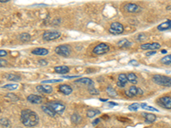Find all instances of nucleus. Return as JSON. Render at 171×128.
Segmentation results:
<instances>
[{
    "instance_id": "1",
    "label": "nucleus",
    "mask_w": 171,
    "mask_h": 128,
    "mask_svg": "<svg viewBox=\"0 0 171 128\" xmlns=\"http://www.w3.org/2000/svg\"><path fill=\"white\" fill-rule=\"evenodd\" d=\"M21 121L25 127H34L39 122L38 114L31 109H23L21 113Z\"/></svg>"
},
{
    "instance_id": "2",
    "label": "nucleus",
    "mask_w": 171,
    "mask_h": 128,
    "mask_svg": "<svg viewBox=\"0 0 171 128\" xmlns=\"http://www.w3.org/2000/svg\"><path fill=\"white\" fill-rule=\"evenodd\" d=\"M152 80L158 85H162L165 87H171V77L156 74L152 77Z\"/></svg>"
},
{
    "instance_id": "3",
    "label": "nucleus",
    "mask_w": 171,
    "mask_h": 128,
    "mask_svg": "<svg viewBox=\"0 0 171 128\" xmlns=\"http://www.w3.org/2000/svg\"><path fill=\"white\" fill-rule=\"evenodd\" d=\"M51 109H52L57 114H62L66 108L65 104L61 102H50L46 104Z\"/></svg>"
},
{
    "instance_id": "4",
    "label": "nucleus",
    "mask_w": 171,
    "mask_h": 128,
    "mask_svg": "<svg viewBox=\"0 0 171 128\" xmlns=\"http://www.w3.org/2000/svg\"><path fill=\"white\" fill-rule=\"evenodd\" d=\"M55 52L58 56H61L63 57H69L71 54V48L68 45H60L56 47Z\"/></svg>"
},
{
    "instance_id": "5",
    "label": "nucleus",
    "mask_w": 171,
    "mask_h": 128,
    "mask_svg": "<svg viewBox=\"0 0 171 128\" xmlns=\"http://www.w3.org/2000/svg\"><path fill=\"white\" fill-rule=\"evenodd\" d=\"M109 33L113 35H119L122 34L124 32V27L122 23L120 22H113L110 24L109 28Z\"/></svg>"
},
{
    "instance_id": "6",
    "label": "nucleus",
    "mask_w": 171,
    "mask_h": 128,
    "mask_svg": "<svg viewBox=\"0 0 171 128\" xmlns=\"http://www.w3.org/2000/svg\"><path fill=\"white\" fill-rule=\"evenodd\" d=\"M109 51V45L105 43H100L99 45H97L93 50V52L95 55H104L105 53H107Z\"/></svg>"
},
{
    "instance_id": "7",
    "label": "nucleus",
    "mask_w": 171,
    "mask_h": 128,
    "mask_svg": "<svg viewBox=\"0 0 171 128\" xmlns=\"http://www.w3.org/2000/svg\"><path fill=\"white\" fill-rule=\"evenodd\" d=\"M61 37V33L58 31H47L43 34V39L46 41H51Z\"/></svg>"
},
{
    "instance_id": "8",
    "label": "nucleus",
    "mask_w": 171,
    "mask_h": 128,
    "mask_svg": "<svg viewBox=\"0 0 171 128\" xmlns=\"http://www.w3.org/2000/svg\"><path fill=\"white\" fill-rule=\"evenodd\" d=\"M157 104L165 109H171V97L164 96L157 100Z\"/></svg>"
},
{
    "instance_id": "9",
    "label": "nucleus",
    "mask_w": 171,
    "mask_h": 128,
    "mask_svg": "<svg viewBox=\"0 0 171 128\" xmlns=\"http://www.w3.org/2000/svg\"><path fill=\"white\" fill-rule=\"evenodd\" d=\"M125 93H126V95H127L128 97H130V98L135 97V96H141V95L144 94L142 89L136 87L135 85L130 86V87L128 88V90L125 91Z\"/></svg>"
},
{
    "instance_id": "10",
    "label": "nucleus",
    "mask_w": 171,
    "mask_h": 128,
    "mask_svg": "<svg viewBox=\"0 0 171 128\" xmlns=\"http://www.w3.org/2000/svg\"><path fill=\"white\" fill-rule=\"evenodd\" d=\"M161 48V45L159 43H147V44H143V45H140V49L142 50H145V51H157L158 49Z\"/></svg>"
},
{
    "instance_id": "11",
    "label": "nucleus",
    "mask_w": 171,
    "mask_h": 128,
    "mask_svg": "<svg viewBox=\"0 0 171 128\" xmlns=\"http://www.w3.org/2000/svg\"><path fill=\"white\" fill-rule=\"evenodd\" d=\"M124 8L125 9H126L128 12H129V13H137V12H139L140 9H141L140 6H139L138 4H132V3H128V4H125Z\"/></svg>"
},
{
    "instance_id": "12",
    "label": "nucleus",
    "mask_w": 171,
    "mask_h": 128,
    "mask_svg": "<svg viewBox=\"0 0 171 128\" xmlns=\"http://www.w3.org/2000/svg\"><path fill=\"white\" fill-rule=\"evenodd\" d=\"M36 89L38 91L44 94H51L53 91L52 87L49 85H39L36 86Z\"/></svg>"
},
{
    "instance_id": "13",
    "label": "nucleus",
    "mask_w": 171,
    "mask_h": 128,
    "mask_svg": "<svg viewBox=\"0 0 171 128\" xmlns=\"http://www.w3.org/2000/svg\"><path fill=\"white\" fill-rule=\"evenodd\" d=\"M27 100L31 103L33 104H39L43 102V98L40 97V96H38V95H35V94H31L29 95L28 98H27Z\"/></svg>"
},
{
    "instance_id": "14",
    "label": "nucleus",
    "mask_w": 171,
    "mask_h": 128,
    "mask_svg": "<svg viewBox=\"0 0 171 128\" xmlns=\"http://www.w3.org/2000/svg\"><path fill=\"white\" fill-rule=\"evenodd\" d=\"M58 90L64 94V95H70L73 91V89L70 87L69 85H65V84H62V85H60L58 86Z\"/></svg>"
},
{
    "instance_id": "15",
    "label": "nucleus",
    "mask_w": 171,
    "mask_h": 128,
    "mask_svg": "<svg viewBox=\"0 0 171 128\" xmlns=\"http://www.w3.org/2000/svg\"><path fill=\"white\" fill-rule=\"evenodd\" d=\"M157 30L158 31H166L171 29V20H167L165 22H163L161 24H159L157 26Z\"/></svg>"
},
{
    "instance_id": "16",
    "label": "nucleus",
    "mask_w": 171,
    "mask_h": 128,
    "mask_svg": "<svg viewBox=\"0 0 171 128\" xmlns=\"http://www.w3.org/2000/svg\"><path fill=\"white\" fill-rule=\"evenodd\" d=\"M142 115L144 116V118L146 120V122L148 123V124H151V123H153L157 120V116H156L155 114H153L142 113Z\"/></svg>"
},
{
    "instance_id": "17",
    "label": "nucleus",
    "mask_w": 171,
    "mask_h": 128,
    "mask_svg": "<svg viewBox=\"0 0 171 128\" xmlns=\"http://www.w3.org/2000/svg\"><path fill=\"white\" fill-rule=\"evenodd\" d=\"M49 51L46 48H35L32 51V54L36 56H46Z\"/></svg>"
},
{
    "instance_id": "18",
    "label": "nucleus",
    "mask_w": 171,
    "mask_h": 128,
    "mask_svg": "<svg viewBox=\"0 0 171 128\" xmlns=\"http://www.w3.org/2000/svg\"><path fill=\"white\" fill-rule=\"evenodd\" d=\"M70 68L67 67V66H57V67H55L54 71L57 74H68L70 72Z\"/></svg>"
},
{
    "instance_id": "19",
    "label": "nucleus",
    "mask_w": 171,
    "mask_h": 128,
    "mask_svg": "<svg viewBox=\"0 0 171 128\" xmlns=\"http://www.w3.org/2000/svg\"><path fill=\"white\" fill-rule=\"evenodd\" d=\"M75 83L83 84V85H89V86H93V81L91 79H89V78H80V79H78L77 80L75 81Z\"/></svg>"
},
{
    "instance_id": "20",
    "label": "nucleus",
    "mask_w": 171,
    "mask_h": 128,
    "mask_svg": "<svg viewBox=\"0 0 171 128\" xmlns=\"http://www.w3.org/2000/svg\"><path fill=\"white\" fill-rule=\"evenodd\" d=\"M41 108H42L43 112H44L45 114H46L47 115H49V116H51V117H56L57 114L55 113L52 109H51V108H49L46 104V105L42 106V107H41Z\"/></svg>"
},
{
    "instance_id": "21",
    "label": "nucleus",
    "mask_w": 171,
    "mask_h": 128,
    "mask_svg": "<svg viewBox=\"0 0 171 128\" xmlns=\"http://www.w3.org/2000/svg\"><path fill=\"white\" fill-rule=\"evenodd\" d=\"M128 78V81L133 84V85H134L135 84H137V76L133 73H129L128 74H127Z\"/></svg>"
},
{
    "instance_id": "22",
    "label": "nucleus",
    "mask_w": 171,
    "mask_h": 128,
    "mask_svg": "<svg viewBox=\"0 0 171 128\" xmlns=\"http://www.w3.org/2000/svg\"><path fill=\"white\" fill-rule=\"evenodd\" d=\"M81 121H82V118H81V116L79 114H73L71 115V121H72V123L79 124V123L81 122Z\"/></svg>"
},
{
    "instance_id": "23",
    "label": "nucleus",
    "mask_w": 171,
    "mask_h": 128,
    "mask_svg": "<svg viewBox=\"0 0 171 128\" xmlns=\"http://www.w3.org/2000/svg\"><path fill=\"white\" fill-rule=\"evenodd\" d=\"M117 45H118V46L122 47V48H128V47L131 46V43H130L128 39L122 38V39H121V40L117 43Z\"/></svg>"
},
{
    "instance_id": "24",
    "label": "nucleus",
    "mask_w": 171,
    "mask_h": 128,
    "mask_svg": "<svg viewBox=\"0 0 171 128\" xmlns=\"http://www.w3.org/2000/svg\"><path fill=\"white\" fill-rule=\"evenodd\" d=\"M99 114H100V111L98 110V109H88L87 112H86V116L88 118H93V117H95L96 115H98Z\"/></svg>"
},
{
    "instance_id": "25",
    "label": "nucleus",
    "mask_w": 171,
    "mask_h": 128,
    "mask_svg": "<svg viewBox=\"0 0 171 128\" xmlns=\"http://www.w3.org/2000/svg\"><path fill=\"white\" fill-rule=\"evenodd\" d=\"M20 40L22 42H28L31 40V35L28 33H23L20 35Z\"/></svg>"
},
{
    "instance_id": "26",
    "label": "nucleus",
    "mask_w": 171,
    "mask_h": 128,
    "mask_svg": "<svg viewBox=\"0 0 171 128\" xmlns=\"http://www.w3.org/2000/svg\"><path fill=\"white\" fill-rule=\"evenodd\" d=\"M140 108H142L143 109L145 110H149V111H155V112H159V110L156 108H153V107H151V106H148L147 103H140Z\"/></svg>"
},
{
    "instance_id": "27",
    "label": "nucleus",
    "mask_w": 171,
    "mask_h": 128,
    "mask_svg": "<svg viewBox=\"0 0 171 128\" xmlns=\"http://www.w3.org/2000/svg\"><path fill=\"white\" fill-rule=\"evenodd\" d=\"M7 80L9 81H15V82H17V81H20L21 80V77L17 74H8L7 75Z\"/></svg>"
},
{
    "instance_id": "28",
    "label": "nucleus",
    "mask_w": 171,
    "mask_h": 128,
    "mask_svg": "<svg viewBox=\"0 0 171 128\" xmlns=\"http://www.w3.org/2000/svg\"><path fill=\"white\" fill-rule=\"evenodd\" d=\"M161 62L164 65H171V54L170 55H167L164 56L163 58L161 59Z\"/></svg>"
},
{
    "instance_id": "29",
    "label": "nucleus",
    "mask_w": 171,
    "mask_h": 128,
    "mask_svg": "<svg viewBox=\"0 0 171 128\" xmlns=\"http://www.w3.org/2000/svg\"><path fill=\"white\" fill-rule=\"evenodd\" d=\"M2 88L4 89H8L10 90H14L18 88V84H7L2 86Z\"/></svg>"
},
{
    "instance_id": "30",
    "label": "nucleus",
    "mask_w": 171,
    "mask_h": 128,
    "mask_svg": "<svg viewBox=\"0 0 171 128\" xmlns=\"http://www.w3.org/2000/svg\"><path fill=\"white\" fill-rule=\"evenodd\" d=\"M118 81H120V82H122V83L125 84V85H127L128 84V78H127V74H120L119 75H118Z\"/></svg>"
},
{
    "instance_id": "31",
    "label": "nucleus",
    "mask_w": 171,
    "mask_h": 128,
    "mask_svg": "<svg viewBox=\"0 0 171 128\" xmlns=\"http://www.w3.org/2000/svg\"><path fill=\"white\" fill-rule=\"evenodd\" d=\"M0 125L3 126V127H9V125H10V121H9V119L4 117V118L0 119Z\"/></svg>"
},
{
    "instance_id": "32",
    "label": "nucleus",
    "mask_w": 171,
    "mask_h": 128,
    "mask_svg": "<svg viewBox=\"0 0 171 128\" xmlns=\"http://www.w3.org/2000/svg\"><path fill=\"white\" fill-rule=\"evenodd\" d=\"M106 91H107V93L109 94V96H110V97H117V93L116 92L115 89L113 87H111V86H108L106 88Z\"/></svg>"
},
{
    "instance_id": "33",
    "label": "nucleus",
    "mask_w": 171,
    "mask_h": 128,
    "mask_svg": "<svg viewBox=\"0 0 171 128\" xmlns=\"http://www.w3.org/2000/svg\"><path fill=\"white\" fill-rule=\"evenodd\" d=\"M139 108H140V104L138 103H132L131 105L128 106V109L130 111H137Z\"/></svg>"
},
{
    "instance_id": "34",
    "label": "nucleus",
    "mask_w": 171,
    "mask_h": 128,
    "mask_svg": "<svg viewBox=\"0 0 171 128\" xmlns=\"http://www.w3.org/2000/svg\"><path fill=\"white\" fill-rule=\"evenodd\" d=\"M59 82H62V80H43V81H41L42 85H45V84L59 83Z\"/></svg>"
},
{
    "instance_id": "35",
    "label": "nucleus",
    "mask_w": 171,
    "mask_h": 128,
    "mask_svg": "<svg viewBox=\"0 0 171 128\" xmlns=\"http://www.w3.org/2000/svg\"><path fill=\"white\" fill-rule=\"evenodd\" d=\"M89 93L90 94H92V95H99V91L97 90L95 87H93V86H89Z\"/></svg>"
},
{
    "instance_id": "36",
    "label": "nucleus",
    "mask_w": 171,
    "mask_h": 128,
    "mask_svg": "<svg viewBox=\"0 0 171 128\" xmlns=\"http://www.w3.org/2000/svg\"><path fill=\"white\" fill-rule=\"evenodd\" d=\"M8 65V61L4 59H0V68H3V67H6Z\"/></svg>"
},
{
    "instance_id": "37",
    "label": "nucleus",
    "mask_w": 171,
    "mask_h": 128,
    "mask_svg": "<svg viewBox=\"0 0 171 128\" xmlns=\"http://www.w3.org/2000/svg\"><path fill=\"white\" fill-rule=\"evenodd\" d=\"M128 63H129V65H132V66H134V67H137V66L140 65V63L136 60H130Z\"/></svg>"
},
{
    "instance_id": "38",
    "label": "nucleus",
    "mask_w": 171,
    "mask_h": 128,
    "mask_svg": "<svg viewBox=\"0 0 171 128\" xmlns=\"http://www.w3.org/2000/svg\"><path fill=\"white\" fill-rule=\"evenodd\" d=\"M38 63H39L40 66H46L48 64L46 60H44V59H41V60L38 61Z\"/></svg>"
},
{
    "instance_id": "39",
    "label": "nucleus",
    "mask_w": 171,
    "mask_h": 128,
    "mask_svg": "<svg viewBox=\"0 0 171 128\" xmlns=\"http://www.w3.org/2000/svg\"><path fill=\"white\" fill-rule=\"evenodd\" d=\"M8 52L4 50H0V57H4V56H7Z\"/></svg>"
},
{
    "instance_id": "40",
    "label": "nucleus",
    "mask_w": 171,
    "mask_h": 128,
    "mask_svg": "<svg viewBox=\"0 0 171 128\" xmlns=\"http://www.w3.org/2000/svg\"><path fill=\"white\" fill-rule=\"evenodd\" d=\"M99 122H100V119H96V120H94V121H93V123H92V124H93V126L95 127V126H97Z\"/></svg>"
},
{
    "instance_id": "41",
    "label": "nucleus",
    "mask_w": 171,
    "mask_h": 128,
    "mask_svg": "<svg viewBox=\"0 0 171 128\" xmlns=\"http://www.w3.org/2000/svg\"><path fill=\"white\" fill-rule=\"evenodd\" d=\"M156 54L155 51H149L146 54V56H154Z\"/></svg>"
},
{
    "instance_id": "42",
    "label": "nucleus",
    "mask_w": 171,
    "mask_h": 128,
    "mask_svg": "<svg viewBox=\"0 0 171 128\" xmlns=\"http://www.w3.org/2000/svg\"><path fill=\"white\" fill-rule=\"evenodd\" d=\"M108 106L109 107H115V106H118V103H115V102H109L108 103Z\"/></svg>"
},
{
    "instance_id": "43",
    "label": "nucleus",
    "mask_w": 171,
    "mask_h": 128,
    "mask_svg": "<svg viewBox=\"0 0 171 128\" xmlns=\"http://www.w3.org/2000/svg\"><path fill=\"white\" fill-rule=\"evenodd\" d=\"M80 76L75 75V76H63V78L65 79H74V78H79Z\"/></svg>"
},
{
    "instance_id": "44",
    "label": "nucleus",
    "mask_w": 171,
    "mask_h": 128,
    "mask_svg": "<svg viewBox=\"0 0 171 128\" xmlns=\"http://www.w3.org/2000/svg\"><path fill=\"white\" fill-rule=\"evenodd\" d=\"M117 85L119 86V87H125L126 86V85L123 83H122V82H120V81H118L117 83Z\"/></svg>"
},
{
    "instance_id": "45",
    "label": "nucleus",
    "mask_w": 171,
    "mask_h": 128,
    "mask_svg": "<svg viewBox=\"0 0 171 128\" xmlns=\"http://www.w3.org/2000/svg\"><path fill=\"white\" fill-rule=\"evenodd\" d=\"M9 0H0V3H7Z\"/></svg>"
},
{
    "instance_id": "46",
    "label": "nucleus",
    "mask_w": 171,
    "mask_h": 128,
    "mask_svg": "<svg viewBox=\"0 0 171 128\" xmlns=\"http://www.w3.org/2000/svg\"><path fill=\"white\" fill-rule=\"evenodd\" d=\"M99 100L102 101V102H107V101H108V99H103V98H100Z\"/></svg>"
},
{
    "instance_id": "47",
    "label": "nucleus",
    "mask_w": 171,
    "mask_h": 128,
    "mask_svg": "<svg viewBox=\"0 0 171 128\" xmlns=\"http://www.w3.org/2000/svg\"><path fill=\"white\" fill-rule=\"evenodd\" d=\"M162 53H163V54H165V53H167V51L163 50V51H162Z\"/></svg>"
},
{
    "instance_id": "48",
    "label": "nucleus",
    "mask_w": 171,
    "mask_h": 128,
    "mask_svg": "<svg viewBox=\"0 0 171 128\" xmlns=\"http://www.w3.org/2000/svg\"><path fill=\"white\" fill-rule=\"evenodd\" d=\"M31 128H34V127H31Z\"/></svg>"
}]
</instances>
